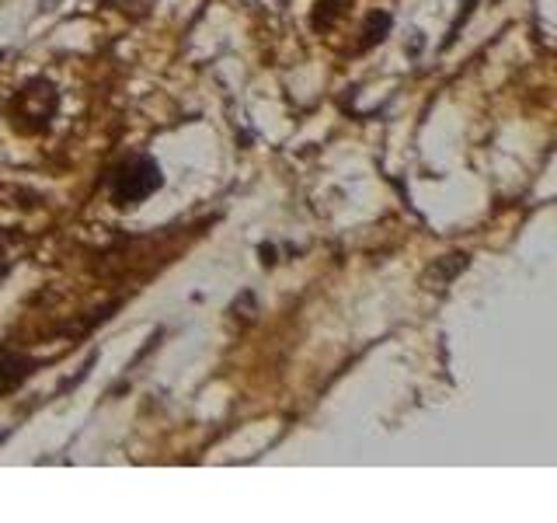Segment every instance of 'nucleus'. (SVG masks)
Instances as JSON below:
<instances>
[{
    "instance_id": "f257e3e1",
    "label": "nucleus",
    "mask_w": 557,
    "mask_h": 523,
    "mask_svg": "<svg viewBox=\"0 0 557 523\" xmlns=\"http://www.w3.org/2000/svg\"><path fill=\"white\" fill-rule=\"evenodd\" d=\"M157 185H161V174H157V168L150 161H133V165H126V168L115 174V182H112L115 196L122 203L144 199V196H150Z\"/></svg>"
}]
</instances>
